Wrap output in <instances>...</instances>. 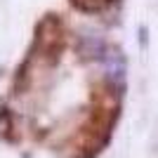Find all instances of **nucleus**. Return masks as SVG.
I'll list each match as a JSON object with an SVG mask.
<instances>
[{"mask_svg":"<svg viewBox=\"0 0 158 158\" xmlns=\"http://www.w3.org/2000/svg\"><path fill=\"white\" fill-rule=\"evenodd\" d=\"M118 94L111 85H97L92 92V109L87 113L83 127L76 135V151L83 156H92L99 146L106 142L111 125L118 118Z\"/></svg>","mask_w":158,"mask_h":158,"instance_id":"f257e3e1","label":"nucleus"},{"mask_svg":"<svg viewBox=\"0 0 158 158\" xmlns=\"http://www.w3.org/2000/svg\"><path fill=\"white\" fill-rule=\"evenodd\" d=\"M111 2L113 0H71V5L83 10V12H99V10L109 7Z\"/></svg>","mask_w":158,"mask_h":158,"instance_id":"f03ea898","label":"nucleus"}]
</instances>
